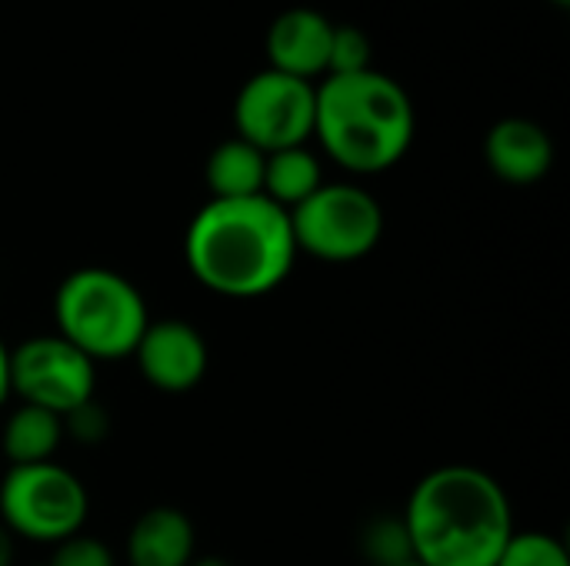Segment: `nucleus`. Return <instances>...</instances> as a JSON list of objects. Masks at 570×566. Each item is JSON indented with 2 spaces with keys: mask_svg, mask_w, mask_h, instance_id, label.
Wrapping results in <instances>:
<instances>
[{
  "mask_svg": "<svg viewBox=\"0 0 570 566\" xmlns=\"http://www.w3.org/2000/svg\"><path fill=\"white\" fill-rule=\"evenodd\" d=\"M190 277L210 294L250 300L277 290L297 260L291 214L257 197L207 200L184 234Z\"/></svg>",
  "mask_w": 570,
  "mask_h": 566,
  "instance_id": "obj_1",
  "label": "nucleus"
},
{
  "mask_svg": "<svg viewBox=\"0 0 570 566\" xmlns=\"http://www.w3.org/2000/svg\"><path fill=\"white\" fill-rule=\"evenodd\" d=\"M401 520L414 560L424 566H494L518 530L498 477L471 464H444L424 474Z\"/></svg>",
  "mask_w": 570,
  "mask_h": 566,
  "instance_id": "obj_2",
  "label": "nucleus"
},
{
  "mask_svg": "<svg viewBox=\"0 0 570 566\" xmlns=\"http://www.w3.org/2000/svg\"><path fill=\"white\" fill-rule=\"evenodd\" d=\"M314 137L351 173H384L414 143L411 93L381 70L331 73L314 87Z\"/></svg>",
  "mask_w": 570,
  "mask_h": 566,
  "instance_id": "obj_3",
  "label": "nucleus"
},
{
  "mask_svg": "<svg viewBox=\"0 0 570 566\" xmlns=\"http://www.w3.org/2000/svg\"><path fill=\"white\" fill-rule=\"evenodd\" d=\"M150 310L134 280L110 267L70 270L53 294V327L87 360L134 357Z\"/></svg>",
  "mask_w": 570,
  "mask_h": 566,
  "instance_id": "obj_4",
  "label": "nucleus"
},
{
  "mask_svg": "<svg viewBox=\"0 0 570 566\" xmlns=\"http://www.w3.org/2000/svg\"><path fill=\"white\" fill-rule=\"evenodd\" d=\"M90 510L87 487L57 460L10 467L0 480V524L30 544L57 547L83 534Z\"/></svg>",
  "mask_w": 570,
  "mask_h": 566,
  "instance_id": "obj_5",
  "label": "nucleus"
},
{
  "mask_svg": "<svg viewBox=\"0 0 570 566\" xmlns=\"http://www.w3.org/2000/svg\"><path fill=\"white\" fill-rule=\"evenodd\" d=\"M287 214L297 254L304 250L324 264H354L384 237V210L357 183H321Z\"/></svg>",
  "mask_w": 570,
  "mask_h": 566,
  "instance_id": "obj_6",
  "label": "nucleus"
},
{
  "mask_svg": "<svg viewBox=\"0 0 570 566\" xmlns=\"http://www.w3.org/2000/svg\"><path fill=\"white\" fill-rule=\"evenodd\" d=\"M314 100L317 93L311 80L267 67L237 90L234 100L237 137L264 153L304 147L307 137H314Z\"/></svg>",
  "mask_w": 570,
  "mask_h": 566,
  "instance_id": "obj_7",
  "label": "nucleus"
},
{
  "mask_svg": "<svg viewBox=\"0 0 570 566\" xmlns=\"http://www.w3.org/2000/svg\"><path fill=\"white\" fill-rule=\"evenodd\" d=\"M97 364L57 334L30 337L10 350V397L57 417L94 400Z\"/></svg>",
  "mask_w": 570,
  "mask_h": 566,
  "instance_id": "obj_8",
  "label": "nucleus"
},
{
  "mask_svg": "<svg viewBox=\"0 0 570 566\" xmlns=\"http://www.w3.org/2000/svg\"><path fill=\"white\" fill-rule=\"evenodd\" d=\"M134 360L150 387L164 394H187L204 380L210 354L204 334L194 324L180 317H164L147 324Z\"/></svg>",
  "mask_w": 570,
  "mask_h": 566,
  "instance_id": "obj_9",
  "label": "nucleus"
},
{
  "mask_svg": "<svg viewBox=\"0 0 570 566\" xmlns=\"http://www.w3.org/2000/svg\"><path fill=\"white\" fill-rule=\"evenodd\" d=\"M331 37L334 23L314 7H291L274 17L267 27V60L271 70L314 80L327 73V57H331Z\"/></svg>",
  "mask_w": 570,
  "mask_h": 566,
  "instance_id": "obj_10",
  "label": "nucleus"
},
{
  "mask_svg": "<svg viewBox=\"0 0 570 566\" xmlns=\"http://www.w3.org/2000/svg\"><path fill=\"white\" fill-rule=\"evenodd\" d=\"M484 160L511 187H531L554 167L551 133L528 117H504L484 137Z\"/></svg>",
  "mask_w": 570,
  "mask_h": 566,
  "instance_id": "obj_11",
  "label": "nucleus"
},
{
  "mask_svg": "<svg viewBox=\"0 0 570 566\" xmlns=\"http://www.w3.org/2000/svg\"><path fill=\"white\" fill-rule=\"evenodd\" d=\"M127 566H190L197 557L194 520L177 507L144 510L127 534Z\"/></svg>",
  "mask_w": 570,
  "mask_h": 566,
  "instance_id": "obj_12",
  "label": "nucleus"
},
{
  "mask_svg": "<svg viewBox=\"0 0 570 566\" xmlns=\"http://www.w3.org/2000/svg\"><path fill=\"white\" fill-rule=\"evenodd\" d=\"M60 444H63V420L30 404H20L0 430V450L10 460V467L47 464L53 460Z\"/></svg>",
  "mask_w": 570,
  "mask_h": 566,
  "instance_id": "obj_13",
  "label": "nucleus"
},
{
  "mask_svg": "<svg viewBox=\"0 0 570 566\" xmlns=\"http://www.w3.org/2000/svg\"><path fill=\"white\" fill-rule=\"evenodd\" d=\"M264 160H267V153L257 150L254 143L240 140V137L217 143L207 157V167H204L210 197L214 200L257 197L264 190Z\"/></svg>",
  "mask_w": 570,
  "mask_h": 566,
  "instance_id": "obj_14",
  "label": "nucleus"
},
{
  "mask_svg": "<svg viewBox=\"0 0 570 566\" xmlns=\"http://www.w3.org/2000/svg\"><path fill=\"white\" fill-rule=\"evenodd\" d=\"M321 183H324L321 160L307 147L274 150L264 160V190L261 193L284 210H294L297 203H304Z\"/></svg>",
  "mask_w": 570,
  "mask_h": 566,
  "instance_id": "obj_15",
  "label": "nucleus"
},
{
  "mask_svg": "<svg viewBox=\"0 0 570 566\" xmlns=\"http://www.w3.org/2000/svg\"><path fill=\"white\" fill-rule=\"evenodd\" d=\"M494 566H570L561 537L544 530H514Z\"/></svg>",
  "mask_w": 570,
  "mask_h": 566,
  "instance_id": "obj_16",
  "label": "nucleus"
},
{
  "mask_svg": "<svg viewBox=\"0 0 570 566\" xmlns=\"http://www.w3.org/2000/svg\"><path fill=\"white\" fill-rule=\"evenodd\" d=\"M364 557L374 566H401L411 564V537L401 517H377L367 524L364 537H361Z\"/></svg>",
  "mask_w": 570,
  "mask_h": 566,
  "instance_id": "obj_17",
  "label": "nucleus"
},
{
  "mask_svg": "<svg viewBox=\"0 0 570 566\" xmlns=\"http://www.w3.org/2000/svg\"><path fill=\"white\" fill-rule=\"evenodd\" d=\"M371 70V40L361 27H337L331 37V57H327V77L331 73H361Z\"/></svg>",
  "mask_w": 570,
  "mask_h": 566,
  "instance_id": "obj_18",
  "label": "nucleus"
},
{
  "mask_svg": "<svg viewBox=\"0 0 570 566\" xmlns=\"http://www.w3.org/2000/svg\"><path fill=\"white\" fill-rule=\"evenodd\" d=\"M43 566H117V560H114V550L104 540L77 534V537L60 540Z\"/></svg>",
  "mask_w": 570,
  "mask_h": 566,
  "instance_id": "obj_19",
  "label": "nucleus"
},
{
  "mask_svg": "<svg viewBox=\"0 0 570 566\" xmlns=\"http://www.w3.org/2000/svg\"><path fill=\"white\" fill-rule=\"evenodd\" d=\"M60 420H63V437H73L80 444H100L107 437V430H110V417L97 400H87V404L73 407Z\"/></svg>",
  "mask_w": 570,
  "mask_h": 566,
  "instance_id": "obj_20",
  "label": "nucleus"
},
{
  "mask_svg": "<svg viewBox=\"0 0 570 566\" xmlns=\"http://www.w3.org/2000/svg\"><path fill=\"white\" fill-rule=\"evenodd\" d=\"M10 400V347L0 340V407Z\"/></svg>",
  "mask_w": 570,
  "mask_h": 566,
  "instance_id": "obj_21",
  "label": "nucleus"
},
{
  "mask_svg": "<svg viewBox=\"0 0 570 566\" xmlns=\"http://www.w3.org/2000/svg\"><path fill=\"white\" fill-rule=\"evenodd\" d=\"M13 564V534L0 524V566Z\"/></svg>",
  "mask_w": 570,
  "mask_h": 566,
  "instance_id": "obj_22",
  "label": "nucleus"
},
{
  "mask_svg": "<svg viewBox=\"0 0 570 566\" xmlns=\"http://www.w3.org/2000/svg\"><path fill=\"white\" fill-rule=\"evenodd\" d=\"M190 566H230L224 557H194V564Z\"/></svg>",
  "mask_w": 570,
  "mask_h": 566,
  "instance_id": "obj_23",
  "label": "nucleus"
},
{
  "mask_svg": "<svg viewBox=\"0 0 570 566\" xmlns=\"http://www.w3.org/2000/svg\"><path fill=\"white\" fill-rule=\"evenodd\" d=\"M554 7H570V0H551Z\"/></svg>",
  "mask_w": 570,
  "mask_h": 566,
  "instance_id": "obj_24",
  "label": "nucleus"
},
{
  "mask_svg": "<svg viewBox=\"0 0 570 566\" xmlns=\"http://www.w3.org/2000/svg\"><path fill=\"white\" fill-rule=\"evenodd\" d=\"M401 566H424V564H417V560H411V564H401Z\"/></svg>",
  "mask_w": 570,
  "mask_h": 566,
  "instance_id": "obj_25",
  "label": "nucleus"
}]
</instances>
